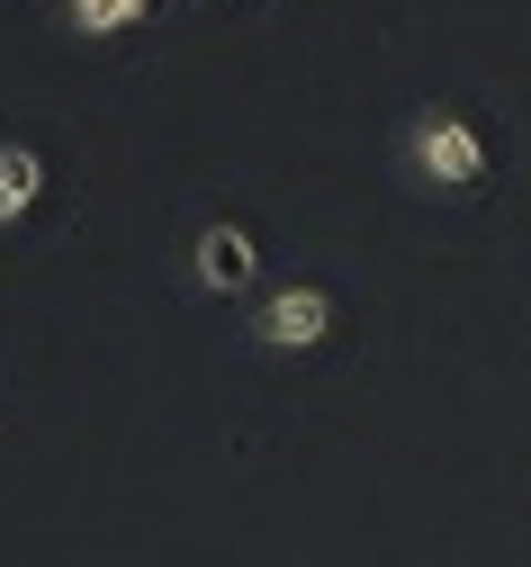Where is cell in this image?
<instances>
[{
	"instance_id": "7a4b0ae2",
	"label": "cell",
	"mask_w": 531,
	"mask_h": 567,
	"mask_svg": "<svg viewBox=\"0 0 531 567\" xmlns=\"http://www.w3.org/2000/svg\"><path fill=\"white\" fill-rule=\"evenodd\" d=\"M334 324H343L334 289H316V279H288V289L253 298V324H244V333H253L262 351H325Z\"/></svg>"
},
{
	"instance_id": "3957f363",
	"label": "cell",
	"mask_w": 531,
	"mask_h": 567,
	"mask_svg": "<svg viewBox=\"0 0 531 567\" xmlns=\"http://www.w3.org/2000/svg\"><path fill=\"white\" fill-rule=\"evenodd\" d=\"M262 279V244L235 226V217H207L198 235H190V289L198 298H244Z\"/></svg>"
},
{
	"instance_id": "6da1fadb",
	"label": "cell",
	"mask_w": 531,
	"mask_h": 567,
	"mask_svg": "<svg viewBox=\"0 0 531 567\" xmlns=\"http://www.w3.org/2000/svg\"><path fill=\"white\" fill-rule=\"evenodd\" d=\"M406 172L423 189H441V198H478L487 172H496V154H487V135H478L469 109H441L432 100V109L406 117Z\"/></svg>"
},
{
	"instance_id": "5b68a950",
	"label": "cell",
	"mask_w": 531,
	"mask_h": 567,
	"mask_svg": "<svg viewBox=\"0 0 531 567\" xmlns=\"http://www.w3.org/2000/svg\"><path fill=\"white\" fill-rule=\"evenodd\" d=\"M144 10H154V0H63V28L72 37H126Z\"/></svg>"
},
{
	"instance_id": "277c9868",
	"label": "cell",
	"mask_w": 531,
	"mask_h": 567,
	"mask_svg": "<svg viewBox=\"0 0 531 567\" xmlns=\"http://www.w3.org/2000/svg\"><path fill=\"white\" fill-rule=\"evenodd\" d=\"M37 198H45V154L28 145V135H0V235L28 226Z\"/></svg>"
}]
</instances>
